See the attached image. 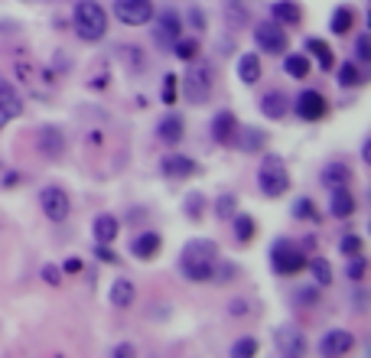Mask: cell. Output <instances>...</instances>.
<instances>
[{
  "label": "cell",
  "mask_w": 371,
  "mask_h": 358,
  "mask_svg": "<svg viewBox=\"0 0 371 358\" xmlns=\"http://www.w3.org/2000/svg\"><path fill=\"white\" fill-rule=\"evenodd\" d=\"M202 192H193V196L186 199V215L193 218V222H202Z\"/></svg>",
  "instance_id": "8d00e7d4"
},
{
  "label": "cell",
  "mask_w": 371,
  "mask_h": 358,
  "mask_svg": "<svg viewBox=\"0 0 371 358\" xmlns=\"http://www.w3.org/2000/svg\"><path fill=\"white\" fill-rule=\"evenodd\" d=\"M254 218L251 215H238L235 212V238H238V245H248V241L254 238Z\"/></svg>",
  "instance_id": "4dcf8cb0"
},
{
  "label": "cell",
  "mask_w": 371,
  "mask_h": 358,
  "mask_svg": "<svg viewBox=\"0 0 371 358\" xmlns=\"http://www.w3.org/2000/svg\"><path fill=\"white\" fill-rule=\"evenodd\" d=\"M310 271H312V277H316V283H320V287H329V283H332V267H329V261H326V257H312Z\"/></svg>",
  "instance_id": "1f68e13d"
},
{
  "label": "cell",
  "mask_w": 371,
  "mask_h": 358,
  "mask_svg": "<svg viewBox=\"0 0 371 358\" xmlns=\"http://www.w3.org/2000/svg\"><path fill=\"white\" fill-rule=\"evenodd\" d=\"M352 26H355V10L352 7H336L332 23H329L332 33H336V36H348V33H352Z\"/></svg>",
  "instance_id": "83f0119b"
},
{
  "label": "cell",
  "mask_w": 371,
  "mask_h": 358,
  "mask_svg": "<svg viewBox=\"0 0 371 358\" xmlns=\"http://www.w3.org/2000/svg\"><path fill=\"white\" fill-rule=\"evenodd\" d=\"M261 111L267 114L270 121H284L290 114V101H287V94L284 92H267L261 98Z\"/></svg>",
  "instance_id": "d6986e66"
},
{
  "label": "cell",
  "mask_w": 371,
  "mask_h": 358,
  "mask_svg": "<svg viewBox=\"0 0 371 358\" xmlns=\"http://www.w3.org/2000/svg\"><path fill=\"white\" fill-rule=\"evenodd\" d=\"M163 247V238L157 235V231H144V235H137L134 245H130V254L137 257V261H153V257L160 254Z\"/></svg>",
  "instance_id": "2e32d148"
},
{
  "label": "cell",
  "mask_w": 371,
  "mask_h": 358,
  "mask_svg": "<svg viewBox=\"0 0 371 358\" xmlns=\"http://www.w3.org/2000/svg\"><path fill=\"white\" fill-rule=\"evenodd\" d=\"M326 98H322L320 92H312V88H306V92H300V98H296L293 104V111L300 114L303 121H322L326 118Z\"/></svg>",
  "instance_id": "8fae6325"
},
{
  "label": "cell",
  "mask_w": 371,
  "mask_h": 358,
  "mask_svg": "<svg viewBox=\"0 0 371 358\" xmlns=\"http://www.w3.org/2000/svg\"><path fill=\"white\" fill-rule=\"evenodd\" d=\"M160 166H163V176H173V179H183L189 173H195V163L189 156H166Z\"/></svg>",
  "instance_id": "484cf974"
},
{
  "label": "cell",
  "mask_w": 371,
  "mask_h": 358,
  "mask_svg": "<svg viewBox=\"0 0 371 358\" xmlns=\"http://www.w3.org/2000/svg\"><path fill=\"white\" fill-rule=\"evenodd\" d=\"M235 209H238V202L231 192H221L215 199V218H235Z\"/></svg>",
  "instance_id": "836d02e7"
},
{
  "label": "cell",
  "mask_w": 371,
  "mask_h": 358,
  "mask_svg": "<svg viewBox=\"0 0 371 358\" xmlns=\"http://www.w3.org/2000/svg\"><path fill=\"white\" fill-rule=\"evenodd\" d=\"M320 183L326 189L348 186V183H352V166H348V163H339V160L326 163V166H322V173H320Z\"/></svg>",
  "instance_id": "9a60e30c"
},
{
  "label": "cell",
  "mask_w": 371,
  "mask_h": 358,
  "mask_svg": "<svg viewBox=\"0 0 371 358\" xmlns=\"http://www.w3.org/2000/svg\"><path fill=\"white\" fill-rule=\"evenodd\" d=\"M293 215H296V218H306V222H320V212L312 209L310 199H296V202H293Z\"/></svg>",
  "instance_id": "d590c367"
},
{
  "label": "cell",
  "mask_w": 371,
  "mask_h": 358,
  "mask_svg": "<svg viewBox=\"0 0 371 358\" xmlns=\"http://www.w3.org/2000/svg\"><path fill=\"white\" fill-rule=\"evenodd\" d=\"M62 271L66 273H82V261H78V257H68L66 264H62Z\"/></svg>",
  "instance_id": "ee69618b"
},
{
  "label": "cell",
  "mask_w": 371,
  "mask_h": 358,
  "mask_svg": "<svg viewBox=\"0 0 371 358\" xmlns=\"http://www.w3.org/2000/svg\"><path fill=\"white\" fill-rule=\"evenodd\" d=\"M42 280L49 283V287H59V280H62V271L56 264H46L42 267Z\"/></svg>",
  "instance_id": "b9f144b4"
},
{
  "label": "cell",
  "mask_w": 371,
  "mask_h": 358,
  "mask_svg": "<svg viewBox=\"0 0 371 358\" xmlns=\"http://www.w3.org/2000/svg\"><path fill=\"white\" fill-rule=\"evenodd\" d=\"M270 20H277L280 26H300L303 10H300V4H293V0H277V4L270 7Z\"/></svg>",
  "instance_id": "e0dca14e"
},
{
  "label": "cell",
  "mask_w": 371,
  "mask_h": 358,
  "mask_svg": "<svg viewBox=\"0 0 371 358\" xmlns=\"http://www.w3.org/2000/svg\"><path fill=\"white\" fill-rule=\"evenodd\" d=\"M339 85H342V88H355V85H362V82H365V75H362V68H358V66H355V62H346V66H342V68H339Z\"/></svg>",
  "instance_id": "f546056e"
},
{
  "label": "cell",
  "mask_w": 371,
  "mask_h": 358,
  "mask_svg": "<svg viewBox=\"0 0 371 358\" xmlns=\"http://www.w3.org/2000/svg\"><path fill=\"white\" fill-rule=\"evenodd\" d=\"M153 0H114V17L124 26H144L153 20Z\"/></svg>",
  "instance_id": "52a82bcc"
},
{
  "label": "cell",
  "mask_w": 371,
  "mask_h": 358,
  "mask_svg": "<svg viewBox=\"0 0 371 358\" xmlns=\"http://www.w3.org/2000/svg\"><path fill=\"white\" fill-rule=\"evenodd\" d=\"M137 290H134V283L127 280V277H118V280L111 283V290H108V300H111V307H118V309H127L130 303H134Z\"/></svg>",
  "instance_id": "ffe728a7"
},
{
  "label": "cell",
  "mask_w": 371,
  "mask_h": 358,
  "mask_svg": "<svg viewBox=\"0 0 371 358\" xmlns=\"http://www.w3.org/2000/svg\"><path fill=\"white\" fill-rule=\"evenodd\" d=\"M270 267H274L280 277H293V273H300L306 267V257L296 245L280 238V241H274V247H270Z\"/></svg>",
  "instance_id": "5b68a950"
},
{
  "label": "cell",
  "mask_w": 371,
  "mask_h": 358,
  "mask_svg": "<svg viewBox=\"0 0 371 358\" xmlns=\"http://www.w3.org/2000/svg\"><path fill=\"white\" fill-rule=\"evenodd\" d=\"M329 212L336 215V218H352V215H355V196H352V192H348V186H339V189H332Z\"/></svg>",
  "instance_id": "7402d4cb"
},
{
  "label": "cell",
  "mask_w": 371,
  "mask_h": 358,
  "mask_svg": "<svg viewBox=\"0 0 371 358\" xmlns=\"http://www.w3.org/2000/svg\"><path fill=\"white\" fill-rule=\"evenodd\" d=\"M306 52H310L312 59L320 62V68H332L336 66V56H332V49H329V43H322V39H306Z\"/></svg>",
  "instance_id": "4316f807"
},
{
  "label": "cell",
  "mask_w": 371,
  "mask_h": 358,
  "mask_svg": "<svg viewBox=\"0 0 371 358\" xmlns=\"http://www.w3.org/2000/svg\"><path fill=\"white\" fill-rule=\"evenodd\" d=\"M72 26H75V36L85 43H98L108 33V10L98 4V0H78L75 10H72Z\"/></svg>",
  "instance_id": "7a4b0ae2"
},
{
  "label": "cell",
  "mask_w": 371,
  "mask_h": 358,
  "mask_svg": "<svg viewBox=\"0 0 371 358\" xmlns=\"http://www.w3.org/2000/svg\"><path fill=\"white\" fill-rule=\"evenodd\" d=\"M254 355H257V339H251V335H245V339H238L231 345V358H254Z\"/></svg>",
  "instance_id": "e575fe53"
},
{
  "label": "cell",
  "mask_w": 371,
  "mask_h": 358,
  "mask_svg": "<svg viewBox=\"0 0 371 358\" xmlns=\"http://www.w3.org/2000/svg\"><path fill=\"white\" fill-rule=\"evenodd\" d=\"M355 56H358V66H368L371 62V39L368 36H358V39H355Z\"/></svg>",
  "instance_id": "ab89813d"
},
{
  "label": "cell",
  "mask_w": 371,
  "mask_h": 358,
  "mask_svg": "<svg viewBox=\"0 0 371 358\" xmlns=\"http://www.w3.org/2000/svg\"><path fill=\"white\" fill-rule=\"evenodd\" d=\"M173 52H176L183 62H193L195 56H199V39H186V36H179L176 43H173Z\"/></svg>",
  "instance_id": "d6a6232c"
},
{
  "label": "cell",
  "mask_w": 371,
  "mask_h": 358,
  "mask_svg": "<svg viewBox=\"0 0 371 358\" xmlns=\"http://www.w3.org/2000/svg\"><path fill=\"white\" fill-rule=\"evenodd\" d=\"M355 349V335L348 329H329L320 339V355L322 358H346Z\"/></svg>",
  "instance_id": "9c48e42d"
},
{
  "label": "cell",
  "mask_w": 371,
  "mask_h": 358,
  "mask_svg": "<svg viewBox=\"0 0 371 358\" xmlns=\"http://www.w3.org/2000/svg\"><path fill=\"white\" fill-rule=\"evenodd\" d=\"M235 130H238V121L231 111H219L212 118V137H215V144H231Z\"/></svg>",
  "instance_id": "ac0fdd59"
},
{
  "label": "cell",
  "mask_w": 371,
  "mask_h": 358,
  "mask_svg": "<svg viewBox=\"0 0 371 358\" xmlns=\"http://www.w3.org/2000/svg\"><path fill=\"white\" fill-rule=\"evenodd\" d=\"M254 43L257 49L267 52V56H280V52H287V30L277 23V20H261V23L254 26Z\"/></svg>",
  "instance_id": "8992f818"
},
{
  "label": "cell",
  "mask_w": 371,
  "mask_h": 358,
  "mask_svg": "<svg viewBox=\"0 0 371 358\" xmlns=\"http://www.w3.org/2000/svg\"><path fill=\"white\" fill-rule=\"evenodd\" d=\"M339 251H342V254H348V257L362 254V238H358V235H346V238L339 241Z\"/></svg>",
  "instance_id": "74e56055"
},
{
  "label": "cell",
  "mask_w": 371,
  "mask_h": 358,
  "mask_svg": "<svg viewBox=\"0 0 371 358\" xmlns=\"http://www.w3.org/2000/svg\"><path fill=\"white\" fill-rule=\"evenodd\" d=\"M212 94V68L209 62H189L183 75V98L189 104H205Z\"/></svg>",
  "instance_id": "277c9868"
},
{
  "label": "cell",
  "mask_w": 371,
  "mask_h": 358,
  "mask_svg": "<svg viewBox=\"0 0 371 358\" xmlns=\"http://www.w3.org/2000/svg\"><path fill=\"white\" fill-rule=\"evenodd\" d=\"M231 277H235V264H225V267H221V277H219V280H231Z\"/></svg>",
  "instance_id": "c3c4849f"
},
{
  "label": "cell",
  "mask_w": 371,
  "mask_h": 358,
  "mask_svg": "<svg viewBox=\"0 0 371 358\" xmlns=\"http://www.w3.org/2000/svg\"><path fill=\"white\" fill-rule=\"evenodd\" d=\"M98 257H102V261H111V264H114V251H108L104 245H98Z\"/></svg>",
  "instance_id": "7dc6e473"
},
{
  "label": "cell",
  "mask_w": 371,
  "mask_h": 358,
  "mask_svg": "<svg viewBox=\"0 0 371 358\" xmlns=\"http://www.w3.org/2000/svg\"><path fill=\"white\" fill-rule=\"evenodd\" d=\"M183 134H186V124H183V118L179 114H166V118L160 121V128H157V137H160L163 144H179L183 140Z\"/></svg>",
  "instance_id": "44dd1931"
},
{
  "label": "cell",
  "mask_w": 371,
  "mask_h": 358,
  "mask_svg": "<svg viewBox=\"0 0 371 358\" xmlns=\"http://www.w3.org/2000/svg\"><path fill=\"white\" fill-rule=\"evenodd\" d=\"M215 261H219V247L215 241L209 238H193L186 241L183 254H179V267H183V277L186 280H212L215 277Z\"/></svg>",
  "instance_id": "6da1fadb"
},
{
  "label": "cell",
  "mask_w": 371,
  "mask_h": 358,
  "mask_svg": "<svg viewBox=\"0 0 371 358\" xmlns=\"http://www.w3.org/2000/svg\"><path fill=\"white\" fill-rule=\"evenodd\" d=\"M231 144H238L245 154H254V150H261L264 147V134L257 128H238L235 137H231Z\"/></svg>",
  "instance_id": "d4e9b609"
},
{
  "label": "cell",
  "mask_w": 371,
  "mask_h": 358,
  "mask_svg": "<svg viewBox=\"0 0 371 358\" xmlns=\"http://www.w3.org/2000/svg\"><path fill=\"white\" fill-rule=\"evenodd\" d=\"M118 231H121V225L114 215H98V218H95V241H98V245H114Z\"/></svg>",
  "instance_id": "603a6c76"
},
{
  "label": "cell",
  "mask_w": 371,
  "mask_h": 358,
  "mask_svg": "<svg viewBox=\"0 0 371 358\" xmlns=\"http://www.w3.org/2000/svg\"><path fill=\"white\" fill-rule=\"evenodd\" d=\"M257 186H261V192L267 199H280L290 189V173L280 156H274V154L264 156L261 170H257Z\"/></svg>",
  "instance_id": "3957f363"
},
{
  "label": "cell",
  "mask_w": 371,
  "mask_h": 358,
  "mask_svg": "<svg viewBox=\"0 0 371 358\" xmlns=\"http://www.w3.org/2000/svg\"><path fill=\"white\" fill-rule=\"evenodd\" d=\"M39 205L49 222H66L68 212H72V202H68V192L59 186H46L39 192Z\"/></svg>",
  "instance_id": "ba28073f"
},
{
  "label": "cell",
  "mask_w": 371,
  "mask_h": 358,
  "mask_svg": "<svg viewBox=\"0 0 371 358\" xmlns=\"http://www.w3.org/2000/svg\"><path fill=\"white\" fill-rule=\"evenodd\" d=\"M163 101H166V104L176 101V75H166V78H163Z\"/></svg>",
  "instance_id": "60d3db41"
},
{
  "label": "cell",
  "mask_w": 371,
  "mask_h": 358,
  "mask_svg": "<svg viewBox=\"0 0 371 358\" xmlns=\"http://www.w3.org/2000/svg\"><path fill=\"white\" fill-rule=\"evenodd\" d=\"M277 349L284 352V355H303L306 352V335L296 329V326H280L277 329Z\"/></svg>",
  "instance_id": "5bb4252c"
},
{
  "label": "cell",
  "mask_w": 371,
  "mask_h": 358,
  "mask_svg": "<svg viewBox=\"0 0 371 358\" xmlns=\"http://www.w3.org/2000/svg\"><path fill=\"white\" fill-rule=\"evenodd\" d=\"M157 17V13H153ZM183 36V20H179L176 10H163L160 17H157V26H153V39L157 46H173Z\"/></svg>",
  "instance_id": "30bf717a"
},
{
  "label": "cell",
  "mask_w": 371,
  "mask_h": 358,
  "mask_svg": "<svg viewBox=\"0 0 371 358\" xmlns=\"http://www.w3.org/2000/svg\"><path fill=\"white\" fill-rule=\"evenodd\" d=\"M36 147H39V154L46 156V160H59V156L66 154V137H62L59 128H42Z\"/></svg>",
  "instance_id": "4fadbf2b"
},
{
  "label": "cell",
  "mask_w": 371,
  "mask_h": 358,
  "mask_svg": "<svg viewBox=\"0 0 371 358\" xmlns=\"http://www.w3.org/2000/svg\"><path fill=\"white\" fill-rule=\"evenodd\" d=\"M296 297H300V303H306V307H310V303H316V290H300Z\"/></svg>",
  "instance_id": "bcb514c9"
},
{
  "label": "cell",
  "mask_w": 371,
  "mask_h": 358,
  "mask_svg": "<svg viewBox=\"0 0 371 358\" xmlns=\"http://www.w3.org/2000/svg\"><path fill=\"white\" fill-rule=\"evenodd\" d=\"M284 358H296V355H284Z\"/></svg>",
  "instance_id": "f907efd6"
},
{
  "label": "cell",
  "mask_w": 371,
  "mask_h": 358,
  "mask_svg": "<svg viewBox=\"0 0 371 358\" xmlns=\"http://www.w3.org/2000/svg\"><path fill=\"white\" fill-rule=\"evenodd\" d=\"M365 271H368V261H365L362 254H355L352 261H348V267H346V273L352 277V280H362V277H365Z\"/></svg>",
  "instance_id": "f35d334b"
},
{
  "label": "cell",
  "mask_w": 371,
  "mask_h": 358,
  "mask_svg": "<svg viewBox=\"0 0 371 358\" xmlns=\"http://www.w3.org/2000/svg\"><path fill=\"white\" fill-rule=\"evenodd\" d=\"M310 59H306V56H300V52H293V56H287V59H284V72H287L290 78H306L310 75Z\"/></svg>",
  "instance_id": "f1b7e54d"
},
{
  "label": "cell",
  "mask_w": 371,
  "mask_h": 358,
  "mask_svg": "<svg viewBox=\"0 0 371 358\" xmlns=\"http://www.w3.org/2000/svg\"><path fill=\"white\" fill-rule=\"evenodd\" d=\"M23 114V101H20V94L13 85H7V78L0 75V124H7V121H17Z\"/></svg>",
  "instance_id": "7c38bea8"
},
{
  "label": "cell",
  "mask_w": 371,
  "mask_h": 358,
  "mask_svg": "<svg viewBox=\"0 0 371 358\" xmlns=\"http://www.w3.org/2000/svg\"><path fill=\"white\" fill-rule=\"evenodd\" d=\"M189 17H193L195 30H202V26H205V17H202V10H199V7H193V10H189Z\"/></svg>",
  "instance_id": "f6af8a7d"
},
{
  "label": "cell",
  "mask_w": 371,
  "mask_h": 358,
  "mask_svg": "<svg viewBox=\"0 0 371 358\" xmlns=\"http://www.w3.org/2000/svg\"><path fill=\"white\" fill-rule=\"evenodd\" d=\"M111 358H137V349L130 342H121L118 349H111Z\"/></svg>",
  "instance_id": "7bdbcfd3"
},
{
  "label": "cell",
  "mask_w": 371,
  "mask_h": 358,
  "mask_svg": "<svg viewBox=\"0 0 371 358\" xmlns=\"http://www.w3.org/2000/svg\"><path fill=\"white\" fill-rule=\"evenodd\" d=\"M238 78H241L245 85H254V82L261 78V56H257V52H245V56L238 59Z\"/></svg>",
  "instance_id": "cb8c5ba5"
},
{
  "label": "cell",
  "mask_w": 371,
  "mask_h": 358,
  "mask_svg": "<svg viewBox=\"0 0 371 358\" xmlns=\"http://www.w3.org/2000/svg\"><path fill=\"white\" fill-rule=\"evenodd\" d=\"M362 160H365V163L371 160V140H365V147H362Z\"/></svg>",
  "instance_id": "681fc988"
}]
</instances>
